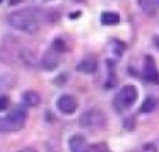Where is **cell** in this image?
<instances>
[{
  "label": "cell",
  "mask_w": 159,
  "mask_h": 152,
  "mask_svg": "<svg viewBox=\"0 0 159 152\" xmlns=\"http://www.w3.org/2000/svg\"><path fill=\"white\" fill-rule=\"evenodd\" d=\"M7 22L11 24V28L22 31V33H28V34H33V33H36L39 29V19L31 11L11 12L7 16Z\"/></svg>",
  "instance_id": "1"
},
{
  "label": "cell",
  "mask_w": 159,
  "mask_h": 152,
  "mask_svg": "<svg viewBox=\"0 0 159 152\" xmlns=\"http://www.w3.org/2000/svg\"><path fill=\"white\" fill-rule=\"evenodd\" d=\"M26 121H28V110H26V106H16L7 116L0 118V132H4V133L19 132L24 128Z\"/></svg>",
  "instance_id": "2"
},
{
  "label": "cell",
  "mask_w": 159,
  "mask_h": 152,
  "mask_svg": "<svg viewBox=\"0 0 159 152\" xmlns=\"http://www.w3.org/2000/svg\"><path fill=\"white\" fill-rule=\"evenodd\" d=\"M79 125L82 128H104L106 127V114L101 110H87L79 116Z\"/></svg>",
  "instance_id": "3"
},
{
  "label": "cell",
  "mask_w": 159,
  "mask_h": 152,
  "mask_svg": "<svg viewBox=\"0 0 159 152\" xmlns=\"http://www.w3.org/2000/svg\"><path fill=\"white\" fill-rule=\"evenodd\" d=\"M137 96L139 92L134 86H123L120 89V92L116 94V97H115V106L118 108V111L127 110L137 101Z\"/></svg>",
  "instance_id": "4"
},
{
  "label": "cell",
  "mask_w": 159,
  "mask_h": 152,
  "mask_svg": "<svg viewBox=\"0 0 159 152\" xmlns=\"http://www.w3.org/2000/svg\"><path fill=\"white\" fill-rule=\"evenodd\" d=\"M60 63V51H57L55 48H50L45 51V55L41 56V69L43 70H55Z\"/></svg>",
  "instance_id": "5"
},
{
  "label": "cell",
  "mask_w": 159,
  "mask_h": 152,
  "mask_svg": "<svg viewBox=\"0 0 159 152\" xmlns=\"http://www.w3.org/2000/svg\"><path fill=\"white\" fill-rule=\"evenodd\" d=\"M142 75L147 82L151 84H157L159 86V70L156 69V63L151 56H145L144 60V70H142Z\"/></svg>",
  "instance_id": "6"
},
{
  "label": "cell",
  "mask_w": 159,
  "mask_h": 152,
  "mask_svg": "<svg viewBox=\"0 0 159 152\" xmlns=\"http://www.w3.org/2000/svg\"><path fill=\"white\" fill-rule=\"evenodd\" d=\"M57 108H58L60 113H63V114H72V113H75V110H77V99L74 96H70V94H63V96H60L58 101H57Z\"/></svg>",
  "instance_id": "7"
},
{
  "label": "cell",
  "mask_w": 159,
  "mask_h": 152,
  "mask_svg": "<svg viewBox=\"0 0 159 152\" xmlns=\"http://www.w3.org/2000/svg\"><path fill=\"white\" fill-rule=\"evenodd\" d=\"M69 149H70V152H87L89 145H87L86 137H84V135L77 133V135H72V137H70Z\"/></svg>",
  "instance_id": "8"
},
{
  "label": "cell",
  "mask_w": 159,
  "mask_h": 152,
  "mask_svg": "<svg viewBox=\"0 0 159 152\" xmlns=\"http://www.w3.org/2000/svg\"><path fill=\"white\" fill-rule=\"evenodd\" d=\"M77 70H79L80 74H94L98 70V58L93 56V55L82 58L80 63L77 65Z\"/></svg>",
  "instance_id": "9"
},
{
  "label": "cell",
  "mask_w": 159,
  "mask_h": 152,
  "mask_svg": "<svg viewBox=\"0 0 159 152\" xmlns=\"http://www.w3.org/2000/svg\"><path fill=\"white\" fill-rule=\"evenodd\" d=\"M21 99H22V104H24V106H28V108H34V106H38V104L41 103L39 94L34 92V91H26V92L22 94Z\"/></svg>",
  "instance_id": "10"
},
{
  "label": "cell",
  "mask_w": 159,
  "mask_h": 152,
  "mask_svg": "<svg viewBox=\"0 0 159 152\" xmlns=\"http://www.w3.org/2000/svg\"><path fill=\"white\" fill-rule=\"evenodd\" d=\"M120 22V16L116 12H103L101 14V24L104 26H115Z\"/></svg>",
  "instance_id": "11"
},
{
  "label": "cell",
  "mask_w": 159,
  "mask_h": 152,
  "mask_svg": "<svg viewBox=\"0 0 159 152\" xmlns=\"http://www.w3.org/2000/svg\"><path fill=\"white\" fill-rule=\"evenodd\" d=\"M139 5L147 16H154L156 9H157L156 7V0H139Z\"/></svg>",
  "instance_id": "12"
},
{
  "label": "cell",
  "mask_w": 159,
  "mask_h": 152,
  "mask_svg": "<svg viewBox=\"0 0 159 152\" xmlns=\"http://www.w3.org/2000/svg\"><path fill=\"white\" fill-rule=\"evenodd\" d=\"M156 106H157V99H156L154 96H147L145 101L142 103V106H140V111L142 113H151V111L156 110Z\"/></svg>",
  "instance_id": "13"
},
{
  "label": "cell",
  "mask_w": 159,
  "mask_h": 152,
  "mask_svg": "<svg viewBox=\"0 0 159 152\" xmlns=\"http://www.w3.org/2000/svg\"><path fill=\"white\" fill-rule=\"evenodd\" d=\"M87 152H108V147L104 144H94V145H89Z\"/></svg>",
  "instance_id": "14"
},
{
  "label": "cell",
  "mask_w": 159,
  "mask_h": 152,
  "mask_svg": "<svg viewBox=\"0 0 159 152\" xmlns=\"http://www.w3.org/2000/svg\"><path fill=\"white\" fill-rule=\"evenodd\" d=\"M53 48H55L57 51H60V53H62V51H65V48H67V46H65V43H63L62 39H58V38H57V39H55V43H53Z\"/></svg>",
  "instance_id": "15"
},
{
  "label": "cell",
  "mask_w": 159,
  "mask_h": 152,
  "mask_svg": "<svg viewBox=\"0 0 159 152\" xmlns=\"http://www.w3.org/2000/svg\"><path fill=\"white\" fill-rule=\"evenodd\" d=\"M9 108V97L7 96H0V113L5 111Z\"/></svg>",
  "instance_id": "16"
},
{
  "label": "cell",
  "mask_w": 159,
  "mask_h": 152,
  "mask_svg": "<svg viewBox=\"0 0 159 152\" xmlns=\"http://www.w3.org/2000/svg\"><path fill=\"white\" fill-rule=\"evenodd\" d=\"M152 43H154V46L159 48V36H154V38H152Z\"/></svg>",
  "instance_id": "17"
},
{
  "label": "cell",
  "mask_w": 159,
  "mask_h": 152,
  "mask_svg": "<svg viewBox=\"0 0 159 152\" xmlns=\"http://www.w3.org/2000/svg\"><path fill=\"white\" fill-rule=\"evenodd\" d=\"M22 0H9V4L11 5H17V4H21Z\"/></svg>",
  "instance_id": "18"
},
{
  "label": "cell",
  "mask_w": 159,
  "mask_h": 152,
  "mask_svg": "<svg viewBox=\"0 0 159 152\" xmlns=\"http://www.w3.org/2000/svg\"><path fill=\"white\" fill-rule=\"evenodd\" d=\"M19 152H38V150H36V149H31V147H29V149H22V150H19Z\"/></svg>",
  "instance_id": "19"
},
{
  "label": "cell",
  "mask_w": 159,
  "mask_h": 152,
  "mask_svg": "<svg viewBox=\"0 0 159 152\" xmlns=\"http://www.w3.org/2000/svg\"><path fill=\"white\" fill-rule=\"evenodd\" d=\"M48 152H58L55 147H52V144H48Z\"/></svg>",
  "instance_id": "20"
},
{
  "label": "cell",
  "mask_w": 159,
  "mask_h": 152,
  "mask_svg": "<svg viewBox=\"0 0 159 152\" xmlns=\"http://www.w3.org/2000/svg\"><path fill=\"white\" fill-rule=\"evenodd\" d=\"M75 2H82V0H75Z\"/></svg>",
  "instance_id": "21"
},
{
  "label": "cell",
  "mask_w": 159,
  "mask_h": 152,
  "mask_svg": "<svg viewBox=\"0 0 159 152\" xmlns=\"http://www.w3.org/2000/svg\"><path fill=\"white\" fill-rule=\"evenodd\" d=\"M0 2H2V0H0Z\"/></svg>",
  "instance_id": "22"
}]
</instances>
